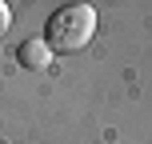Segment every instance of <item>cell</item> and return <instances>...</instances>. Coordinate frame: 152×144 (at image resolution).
I'll use <instances>...</instances> for the list:
<instances>
[{"instance_id": "cell-1", "label": "cell", "mask_w": 152, "mask_h": 144, "mask_svg": "<svg viewBox=\"0 0 152 144\" xmlns=\"http://www.w3.org/2000/svg\"><path fill=\"white\" fill-rule=\"evenodd\" d=\"M92 32H96V8L92 4H64L48 20V48L60 56H72L92 40Z\"/></svg>"}, {"instance_id": "cell-2", "label": "cell", "mask_w": 152, "mask_h": 144, "mask_svg": "<svg viewBox=\"0 0 152 144\" xmlns=\"http://www.w3.org/2000/svg\"><path fill=\"white\" fill-rule=\"evenodd\" d=\"M16 56H20V64H24V68H32V72H44L48 64H52V48H48V40H44V36L24 40V44L16 48Z\"/></svg>"}, {"instance_id": "cell-3", "label": "cell", "mask_w": 152, "mask_h": 144, "mask_svg": "<svg viewBox=\"0 0 152 144\" xmlns=\"http://www.w3.org/2000/svg\"><path fill=\"white\" fill-rule=\"evenodd\" d=\"M8 24H12V12H8V4H4V0H0V32H4Z\"/></svg>"}]
</instances>
